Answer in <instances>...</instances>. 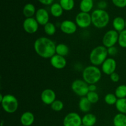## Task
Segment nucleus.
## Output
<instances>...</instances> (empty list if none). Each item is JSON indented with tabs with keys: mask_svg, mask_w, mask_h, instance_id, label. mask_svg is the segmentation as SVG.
Instances as JSON below:
<instances>
[{
	"mask_svg": "<svg viewBox=\"0 0 126 126\" xmlns=\"http://www.w3.org/2000/svg\"><path fill=\"white\" fill-rule=\"evenodd\" d=\"M56 44L52 39L42 36L37 38L34 43V49L37 55L43 59H50L55 54Z\"/></svg>",
	"mask_w": 126,
	"mask_h": 126,
	"instance_id": "nucleus-1",
	"label": "nucleus"
},
{
	"mask_svg": "<svg viewBox=\"0 0 126 126\" xmlns=\"http://www.w3.org/2000/svg\"><path fill=\"white\" fill-rule=\"evenodd\" d=\"M82 77V79L88 84H95L102 78V71L98 66L89 65L84 69Z\"/></svg>",
	"mask_w": 126,
	"mask_h": 126,
	"instance_id": "nucleus-2",
	"label": "nucleus"
},
{
	"mask_svg": "<svg viewBox=\"0 0 126 126\" xmlns=\"http://www.w3.org/2000/svg\"><path fill=\"white\" fill-rule=\"evenodd\" d=\"M92 24L95 28L98 29L105 28L108 25L110 20V15L105 10L97 9L94 10L91 14Z\"/></svg>",
	"mask_w": 126,
	"mask_h": 126,
	"instance_id": "nucleus-3",
	"label": "nucleus"
},
{
	"mask_svg": "<svg viewBox=\"0 0 126 126\" xmlns=\"http://www.w3.org/2000/svg\"><path fill=\"white\" fill-rule=\"evenodd\" d=\"M107 48L104 46H98L91 50L89 54V60L92 65L100 66L108 58Z\"/></svg>",
	"mask_w": 126,
	"mask_h": 126,
	"instance_id": "nucleus-4",
	"label": "nucleus"
},
{
	"mask_svg": "<svg viewBox=\"0 0 126 126\" xmlns=\"http://www.w3.org/2000/svg\"><path fill=\"white\" fill-rule=\"evenodd\" d=\"M0 102L3 110L7 113L12 114L15 113L18 109V100L12 94L4 95L3 98Z\"/></svg>",
	"mask_w": 126,
	"mask_h": 126,
	"instance_id": "nucleus-5",
	"label": "nucleus"
},
{
	"mask_svg": "<svg viewBox=\"0 0 126 126\" xmlns=\"http://www.w3.org/2000/svg\"><path fill=\"white\" fill-rule=\"evenodd\" d=\"M71 89L73 92L81 97H86L89 91V84L83 79H76L71 84Z\"/></svg>",
	"mask_w": 126,
	"mask_h": 126,
	"instance_id": "nucleus-6",
	"label": "nucleus"
},
{
	"mask_svg": "<svg viewBox=\"0 0 126 126\" xmlns=\"http://www.w3.org/2000/svg\"><path fill=\"white\" fill-rule=\"evenodd\" d=\"M118 38H119V33L114 29L110 30L107 31L103 35L102 44L103 46L107 48L115 46L116 44L118 43Z\"/></svg>",
	"mask_w": 126,
	"mask_h": 126,
	"instance_id": "nucleus-7",
	"label": "nucleus"
},
{
	"mask_svg": "<svg viewBox=\"0 0 126 126\" xmlns=\"http://www.w3.org/2000/svg\"><path fill=\"white\" fill-rule=\"evenodd\" d=\"M75 23L81 28H87L92 24L91 14L86 12H80L75 17Z\"/></svg>",
	"mask_w": 126,
	"mask_h": 126,
	"instance_id": "nucleus-8",
	"label": "nucleus"
},
{
	"mask_svg": "<svg viewBox=\"0 0 126 126\" xmlns=\"http://www.w3.org/2000/svg\"><path fill=\"white\" fill-rule=\"evenodd\" d=\"M63 126H81L82 125V118L78 113L71 112L66 114L63 119Z\"/></svg>",
	"mask_w": 126,
	"mask_h": 126,
	"instance_id": "nucleus-9",
	"label": "nucleus"
},
{
	"mask_svg": "<svg viewBox=\"0 0 126 126\" xmlns=\"http://www.w3.org/2000/svg\"><path fill=\"white\" fill-rule=\"evenodd\" d=\"M39 23L34 17L26 18L23 22V28L26 33L34 34L39 29Z\"/></svg>",
	"mask_w": 126,
	"mask_h": 126,
	"instance_id": "nucleus-10",
	"label": "nucleus"
},
{
	"mask_svg": "<svg viewBox=\"0 0 126 126\" xmlns=\"http://www.w3.org/2000/svg\"><path fill=\"white\" fill-rule=\"evenodd\" d=\"M102 71L106 75L110 76L115 72L117 67L116 61L113 58H107L102 65Z\"/></svg>",
	"mask_w": 126,
	"mask_h": 126,
	"instance_id": "nucleus-11",
	"label": "nucleus"
},
{
	"mask_svg": "<svg viewBox=\"0 0 126 126\" xmlns=\"http://www.w3.org/2000/svg\"><path fill=\"white\" fill-rule=\"evenodd\" d=\"M41 100L44 104L51 105L52 103L56 100V94L51 89H46L41 94Z\"/></svg>",
	"mask_w": 126,
	"mask_h": 126,
	"instance_id": "nucleus-12",
	"label": "nucleus"
},
{
	"mask_svg": "<svg viewBox=\"0 0 126 126\" xmlns=\"http://www.w3.org/2000/svg\"><path fill=\"white\" fill-rule=\"evenodd\" d=\"M60 30L66 34H73L77 31L78 26L75 22L70 20H65L61 23Z\"/></svg>",
	"mask_w": 126,
	"mask_h": 126,
	"instance_id": "nucleus-13",
	"label": "nucleus"
},
{
	"mask_svg": "<svg viewBox=\"0 0 126 126\" xmlns=\"http://www.w3.org/2000/svg\"><path fill=\"white\" fill-rule=\"evenodd\" d=\"M50 65L57 70H62L66 66L67 62L65 57L55 54L50 59Z\"/></svg>",
	"mask_w": 126,
	"mask_h": 126,
	"instance_id": "nucleus-14",
	"label": "nucleus"
},
{
	"mask_svg": "<svg viewBox=\"0 0 126 126\" xmlns=\"http://www.w3.org/2000/svg\"><path fill=\"white\" fill-rule=\"evenodd\" d=\"M35 18L39 25L44 26L49 22V14L46 9L40 8L36 11Z\"/></svg>",
	"mask_w": 126,
	"mask_h": 126,
	"instance_id": "nucleus-15",
	"label": "nucleus"
},
{
	"mask_svg": "<svg viewBox=\"0 0 126 126\" xmlns=\"http://www.w3.org/2000/svg\"><path fill=\"white\" fill-rule=\"evenodd\" d=\"M20 123L23 126H31L34 122V115L30 111H25L21 115Z\"/></svg>",
	"mask_w": 126,
	"mask_h": 126,
	"instance_id": "nucleus-16",
	"label": "nucleus"
},
{
	"mask_svg": "<svg viewBox=\"0 0 126 126\" xmlns=\"http://www.w3.org/2000/svg\"><path fill=\"white\" fill-rule=\"evenodd\" d=\"M113 27L118 33L123 32L126 28V20L121 17H116L113 19Z\"/></svg>",
	"mask_w": 126,
	"mask_h": 126,
	"instance_id": "nucleus-17",
	"label": "nucleus"
},
{
	"mask_svg": "<svg viewBox=\"0 0 126 126\" xmlns=\"http://www.w3.org/2000/svg\"><path fill=\"white\" fill-rule=\"evenodd\" d=\"M92 103L89 101L86 97H81L78 103V107L81 111L83 113H88L91 108Z\"/></svg>",
	"mask_w": 126,
	"mask_h": 126,
	"instance_id": "nucleus-18",
	"label": "nucleus"
},
{
	"mask_svg": "<svg viewBox=\"0 0 126 126\" xmlns=\"http://www.w3.org/2000/svg\"><path fill=\"white\" fill-rule=\"evenodd\" d=\"M97 122V117L92 113H86L82 118V124L86 126H94Z\"/></svg>",
	"mask_w": 126,
	"mask_h": 126,
	"instance_id": "nucleus-19",
	"label": "nucleus"
},
{
	"mask_svg": "<svg viewBox=\"0 0 126 126\" xmlns=\"http://www.w3.org/2000/svg\"><path fill=\"white\" fill-rule=\"evenodd\" d=\"M35 6L32 3H28L24 6L23 8V14L26 18L33 17L36 14Z\"/></svg>",
	"mask_w": 126,
	"mask_h": 126,
	"instance_id": "nucleus-20",
	"label": "nucleus"
},
{
	"mask_svg": "<svg viewBox=\"0 0 126 126\" xmlns=\"http://www.w3.org/2000/svg\"><path fill=\"white\" fill-rule=\"evenodd\" d=\"M94 7L93 0H81L79 4L81 12L89 13Z\"/></svg>",
	"mask_w": 126,
	"mask_h": 126,
	"instance_id": "nucleus-21",
	"label": "nucleus"
},
{
	"mask_svg": "<svg viewBox=\"0 0 126 126\" xmlns=\"http://www.w3.org/2000/svg\"><path fill=\"white\" fill-rule=\"evenodd\" d=\"M63 11L60 3H53L50 6V14L54 17H60L62 16Z\"/></svg>",
	"mask_w": 126,
	"mask_h": 126,
	"instance_id": "nucleus-22",
	"label": "nucleus"
},
{
	"mask_svg": "<svg viewBox=\"0 0 126 126\" xmlns=\"http://www.w3.org/2000/svg\"><path fill=\"white\" fill-rule=\"evenodd\" d=\"M114 126H126V114L118 113L113 118Z\"/></svg>",
	"mask_w": 126,
	"mask_h": 126,
	"instance_id": "nucleus-23",
	"label": "nucleus"
},
{
	"mask_svg": "<svg viewBox=\"0 0 126 126\" xmlns=\"http://www.w3.org/2000/svg\"><path fill=\"white\" fill-rule=\"evenodd\" d=\"M69 51H70V49H69L68 46L64 43H60L56 45L55 54L65 57L69 54Z\"/></svg>",
	"mask_w": 126,
	"mask_h": 126,
	"instance_id": "nucleus-24",
	"label": "nucleus"
},
{
	"mask_svg": "<svg viewBox=\"0 0 126 126\" xmlns=\"http://www.w3.org/2000/svg\"><path fill=\"white\" fill-rule=\"evenodd\" d=\"M115 107L119 113L126 114V98H118Z\"/></svg>",
	"mask_w": 126,
	"mask_h": 126,
	"instance_id": "nucleus-25",
	"label": "nucleus"
},
{
	"mask_svg": "<svg viewBox=\"0 0 126 126\" xmlns=\"http://www.w3.org/2000/svg\"><path fill=\"white\" fill-rule=\"evenodd\" d=\"M59 3L62 7L63 9L66 11H71L75 7L74 0H60Z\"/></svg>",
	"mask_w": 126,
	"mask_h": 126,
	"instance_id": "nucleus-26",
	"label": "nucleus"
},
{
	"mask_svg": "<svg viewBox=\"0 0 126 126\" xmlns=\"http://www.w3.org/2000/svg\"><path fill=\"white\" fill-rule=\"evenodd\" d=\"M114 94L118 98H126V85L121 84L116 88Z\"/></svg>",
	"mask_w": 126,
	"mask_h": 126,
	"instance_id": "nucleus-27",
	"label": "nucleus"
},
{
	"mask_svg": "<svg viewBox=\"0 0 126 126\" xmlns=\"http://www.w3.org/2000/svg\"><path fill=\"white\" fill-rule=\"evenodd\" d=\"M44 31L48 36H53L56 33V27L52 22H48L44 26Z\"/></svg>",
	"mask_w": 126,
	"mask_h": 126,
	"instance_id": "nucleus-28",
	"label": "nucleus"
},
{
	"mask_svg": "<svg viewBox=\"0 0 126 126\" xmlns=\"http://www.w3.org/2000/svg\"><path fill=\"white\" fill-rule=\"evenodd\" d=\"M118 98L115 94L112 93H108L105 96V102L108 105H115Z\"/></svg>",
	"mask_w": 126,
	"mask_h": 126,
	"instance_id": "nucleus-29",
	"label": "nucleus"
},
{
	"mask_svg": "<svg viewBox=\"0 0 126 126\" xmlns=\"http://www.w3.org/2000/svg\"><path fill=\"white\" fill-rule=\"evenodd\" d=\"M50 108L54 111L59 112L62 110L64 108V104L62 101L56 100L50 105Z\"/></svg>",
	"mask_w": 126,
	"mask_h": 126,
	"instance_id": "nucleus-30",
	"label": "nucleus"
},
{
	"mask_svg": "<svg viewBox=\"0 0 126 126\" xmlns=\"http://www.w3.org/2000/svg\"><path fill=\"white\" fill-rule=\"evenodd\" d=\"M86 97L92 104H95L99 100V95L97 92H89Z\"/></svg>",
	"mask_w": 126,
	"mask_h": 126,
	"instance_id": "nucleus-31",
	"label": "nucleus"
},
{
	"mask_svg": "<svg viewBox=\"0 0 126 126\" xmlns=\"http://www.w3.org/2000/svg\"><path fill=\"white\" fill-rule=\"evenodd\" d=\"M118 44L123 48H126V29L119 33Z\"/></svg>",
	"mask_w": 126,
	"mask_h": 126,
	"instance_id": "nucleus-32",
	"label": "nucleus"
},
{
	"mask_svg": "<svg viewBox=\"0 0 126 126\" xmlns=\"http://www.w3.org/2000/svg\"><path fill=\"white\" fill-rule=\"evenodd\" d=\"M113 4L119 8L126 7V0H111Z\"/></svg>",
	"mask_w": 126,
	"mask_h": 126,
	"instance_id": "nucleus-33",
	"label": "nucleus"
},
{
	"mask_svg": "<svg viewBox=\"0 0 126 126\" xmlns=\"http://www.w3.org/2000/svg\"><path fill=\"white\" fill-rule=\"evenodd\" d=\"M107 50H108V55H111V56H114L118 52V49H117L116 46H113L110 47L109 48H107Z\"/></svg>",
	"mask_w": 126,
	"mask_h": 126,
	"instance_id": "nucleus-34",
	"label": "nucleus"
},
{
	"mask_svg": "<svg viewBox=\"0 0 126 126\" xmlns=\"http://www.w3.org/2000/svg\"><path fill=\"white\" fill-rule=\"evenodd\" d=\"M110 79L113 82H118L119 81V79H120L119 75L116 72L113 73V74H111L110 76Z\"/></svg>",
	"mask_w": 126,
	"mask_h": 126,
	"instance_id": "nucleus-35",
	"label": "nucleus"
},
{
	"mask_svg": "<svg viewBox=\"0 0 126 126\" xmlns=\"http://www.w3.org/2000/svg\"><path fill=\"white\" fill-rule=\"evenodd\" d=\"M98 7L100 9L105 10V9L107 7V3L104 1H100L98 3Z\"/></svg>",
	"mask_w": 126,
	"mask_h": 126,
	"instance_id": "nucleus-36",
	"label": "nucleus"
},
{
	"mask_svg": "<svg viewBox=\"0 0 126 126\" xmlns=\"http://www.w3.org/2000/svg\"><path fill=\"white\" fill-rule=\"evenodd\" d=\"M38 1L43 4L48 6V5L52 4L54 0H38Z\"/></svg>",
	"mask_w": 126,
	"mask_h": 126,
	"instance_id": "nucleus-37",
	"label": "nucleus"
},
{
	"mask_svg": "<svg viewBox=\"0 0 126 126\" xmlns=\"http://www.w3.org/2000/svg\"><path fill=\"white\" fill-rule=\"evenodd\" d=\"M97 86L95 84H89V92H96Z\"/></svg>",
	"mask_w": 126,
	"mask_h": 126,
	"instance_id": "nucleus-38",
	"label": "nucleus"
},
{
	"mask_svg": "<svg viewBox=\"0 0 126 126\" xmlns=\"http://www.w3.org/2000/svg\"><path fill=\"white\" fill-rule=\"evenodd\" d=\"M2 124H3V121H1V126H2Z\"/></svg>",
	"mask_w": 126,
	"mask_h": 126,
	"instance_id": "nucleus-39",
	"label": "nucleus"
},
{
	"mask_svg": "<svg viewBox=\"0 0 126 126\" xmlns=\"http://www.w3.org/2000/svg\"><path fill=\"white\" fill-rule=\"evenodd\" d=\"M81 126H84V125H83V124H82V125H81Z\"/></svg>",
	"mask_w": 126,
	"mask_h": 126,
	"instance_id": "nucleus-40",
	"label": "nucleus"
},
{
	"mask_svg": "<svg viewBox=\"0 0 126 126\" xmlns=\"http://www.w3.org/2000/svg\"></svg>",
	"mask_w": 126,
	"mask_h": 126,
	"instance_id": "nucleus-41",
	"label": "nucleus"
},
{
	"mask_svg": "<svg viewBox=\"0 0 126 126\" xmlns=\"http://www.w3.org/2000/svg\"></svg>",
	"mask_w": 126,
	"mask_h": 126,
	"instance_id": "nucleus-42",
	"label": "nucleus"
}]
</instances>
